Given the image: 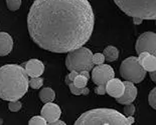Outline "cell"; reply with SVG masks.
Here are the masks:
<instances>
[{
	"label": "cell",
	"mask_w": 156,
	"mask_h": 125,
	"mask_svg": "<svg viewBox=\"0 0 156 125\" xmlns=\"http://www.w3.org/2000/svg\"><path fill=\"white\" fill-rule=\"evenodd\" d=\"M73 83H74L75 86H77L79 88H84L87 86L88 84V79L84 76H82V75H77V77L75 78L74 81H73Z\"/></svg>",
	"instance_id": "19"
},
{
	"label": "cell",
	"mask_w": 156,
	"mask_h": 125,
	"mask_svg": "<svg viewBox=\"0 0 156 125\" xmlns=\"http://www.w3.org/2000/svg\"><path fill=\"white\" fill-rule=\"evenodd\" d=\"M114 2L125 14L133 18L156 19V0H114Z\"/></svg>",
	"instance_id": "4"
},
{
	"label": "cell",
	"mask_w": 156,
	"mask_h": 125,
	"mask_svg": "<svg viewBox=\"0 0 156 125\" xmlns=\"http://www.w3.org/2000/svg\"><path fill=\"white\" fill-rule=\"evenodd\" d=\"M79 74H80V75H82V76L86 77V78H87V79L89 80V78H90L89 71H87V70H83V71H81V72H79Z\"/></svg>",
	"instance_id": "29"
},
{
	"label": "cell",
	"mask_w": 156,
	"mask_h": 125,
	"mask_svg": "<svg viewBox=\"0 0 156 125\" xmlns=\"http://www.w3.org/2000/svg\"><path fill=\"white\" fill-rule=\"evenodd\" d=\"M92 57V51L89 48L81 46V47L69 52L68 56L66 58V66L69 71H90L94 67Z\"/></svg>",
	"instance_id": "5"
},
{
	"label": "cell",
	"mask_w": 156,
	"mask_h": 125,
	"mask_svg": "<svg viewBox=\"0 0 156 125\" xmlns=\"http://www.w3.org/2000/svg\"><path fill=\"white\" fill-rule=\"evenodd\" d=\"M13 39L6 32H0V56H6L12 51Z\"/></svg>",
	"instance_id": "14"
},
{
	"label": "cell",
	"mask_w": 156,
	"mask_h": 125,
	"mask_svg": "<svg viewBox=\"0 0 156 125\" xmlns=\"http://www.w3.org/2000/svg\"><path fill=\"white\" fill-rule=\"evenodd\" d=\"M155 75H156L155 70H154V71H150V77H151V79L153 80L154 82L156 81V77H155Z\"/></svg>",
	"instance_id": "30"
},
{
	"label": "cell",
	"mask_w": 156,
	"mask_h": 125,
	"mask_svg": "<svg viewBox=\"0 0 156 125\" xmlns=\"http://www.w3.org/2000/svg\"><path fill=\"white\" fill-rule=\"evenodd\" d=\"M139 63L146 71H154L156 70V57L155 55L150 54L148 52H142L138 57Z\"/></svg>",
	"instance_id": "13"
},
{
	"label": "cell",
	"mask_w": 156,
	"mask_h": 125,
	"mask_svg": "<svg viewBox=\"0 0 156 125\" xmlns=\"http://www.w3.org/2000/svg\"><path fill=\"white\" fill-rule=\"evenodd\" d=\"M92 61L94 65H100L103 64L105 61V57L104 55L102 53H96V54H93V57H92Z\"/></svg>",
	"instance_id": "24"
},
{
	"label": "cell",
	"mask_w": 156,
	"mask_h": 125,
	"mask_svg": "<svg viewBox=\"0 0 156 125\" xmlns=\"http://www.w3.org/2000/svg\"><path fill=\"white\" fill-rule=\"evenodd\" d=\"M28 90V76L20 65L7 64L0 67V98L15 101Z\"/></svg>",
	"instance_id": "2"
},
{
	"label": "cell",
	"mask_w": 156,
	"mask_h": 125,
	"mask_svg": "<svg viewBox=\"0 0 156 125\" xmlns=\"http://www.w3.org/2000/svg\"><path fill=\"white\" fill-rule=\"evenodd\" d=\"M133 116L121 114L119 111L109 108H98L83 113L76 125H131L134 123Z\"/></svg>",
	"instance_id": "3"
},
{
	"label": "cell",
	"mask_w": 156,
	"mask_h": 125,
	"mask_svg": "<svg viewBox=\"0 0 156 125\" xmlns=\"http://www.w3.org/2000/svg\"><path fill=\"white\" fill-rule=\"evenodd\" d=\"M103 55H104V57H105V60H107L109 62H113L118 59L119 50L115 46H108V47L105 48Z\"/></svg>",
	"instance_id": "15"
},
{
	"label": "cell",
	"mask_w": 156,
	"mask_h": 125,
	"mask_svg": "<svg viewBox=\"0 0 156 125\" xmlns=\"http://www.w3.org/2000/svg\"><path fill=\"white\" fill-rule=\"evenodd\" d=\"M106 93H108L110 96L114 97V98H118L122 96V94L124 93V83L118 78H114L109 80L107 83H106Z\"/></svg>",
	"instance_id": "12"
},
{
	"label": "cell",
	"mask_w": 156,
	"mask_h": 125,
	"mask_svg": "<svg viewBox=\"0 0 156 125\" xmlns=\"http://www.w3.org/2000/svg\"><path fill=\"white\" fill-rule=\"evenodd\" d=\"M148 102L149 105L153 108V109H156V89L153 88L150 93H149V96H148Z\"/></svg>",
	"instance_id": "23"
},
{
	"label": "cell",
	"mask_w": 156,
	"mask_h": 125,
	"mask_svg": "<svg viewBox=\"0 0 156 125\" xmlns=\"http://www.w3.org/2000/svg\"><path fill=\"white\" fill-rule=\"evenodd\" d=\"M29 125H45L48 124L46 120L42 116H34L28 121Z\"/></svg>",
	"instance_id": "21"
},
{
	"label": "cell",
	"mask_w": 156,
	"mask_h": 125,
	"mask_svg": "<svg viewBox=\"0 0 156 125\" xmlns=\"http://www.w3.org/2000/svg\"><path fill=\"white\" fill-rule=\"evenodd\" d=\"M41 116L46 120V122H51L56 119H59L62 114L61 108L58 107V105H56L52 102H46L45 105L42 107L41 109Z\"/></svg>",
	"instance_id": "11"
},
{
	"label": "cell",
	"mask_w": 156,
	"mask_h": 125,
	"mask_svg": "<svg viewBox=\"0 0 156 125\" xmlns=\"http://www.w3.org/2000/svg\"><path fill=\"white\" fill-rule=\"evenodd\" d=\"M77 75H79V72L77 71H71V73H69L67 77H66V83H67L68 85L73 83V81H74V79L76 77H77Z\"/></svg>",
	"instance_id": "26"
},
{
	"label": "cell",
	"mask_w": 156,
	"mask_h": 125,
	"mask_svg": "<svg viewBox=\"0 0 156 125\" xmlns=\"http://www.w3.org/2000/svg\"><path fill=\"white\" fill-rule=\"evenodd\" d=\"M106 84H101V85H98V87L95 89V92L99 95H104L106 93Z\"/></svg>",
	"instance_id": "27"
},
{
	"label": "cell",
	"mask_w": 156,
	"mask_h": 125,
	"mask_svg": "<svg viewBox=\"0 0 156 125\" xmlns=\"http://www.w3.org/2000/svg\"><path fill=\"white\" fill-rule=\"evenodd\" d=\"M21 66L24 68L27 76H29L30 78L39 77L41 75H42L44 71V65L38 59H30L26 63L22 64Z\"/></svg>",
	"instance_id": "10"
},
{
	"label": "cell",
	"mask_w": 156,
	"mask_h": 125,
	"mask_svg": "<svg viewBox=\"0 0 156 125\" xmlns=\"http://www.w3.org/2000/svg\"><path fill=\"white\" fill-rule=\"evenodd\" d=\"M136 52L138 54L142 52H148L155 55L156 53V34L154 32H144L137 39L135 45Z\"/></svg>",
	"instance_id": "7"
},
{
	"label": "cell",
	"mask_w": 156,
	"mask_h": 125,
	"mask_svg": "<svg viewBox=\"0 0 156 125\" xmlns=\"http://www.w3.org/2000/svg\"><path fill=\"white\" fill-rule=\"evenodd\" d=\"M115 76V72L110 65L100 64L92 69V79L97 85L106 84Z\"/></svg>",
	"instance_id": "8"
},
{
	"label": "cell",
	"mask_w": 156,
	"mask_h": 125,
	"mask_svg": "<svg viewBox=\"0 0 156 125\" xmlns=\"http://www.w3.org/2000/svg\"><path fill=\"white\" fill-rule=\"evenodd\" d=\"M6 5L10 11H16L20 8L21 0H6Z\"/></svg>",
	"instance_id": "20"
},
{
	"label": "cell",
	"mask_w": 156,
	"mask_h": 125,
	"mask_svg": "<svg viewBox=\"0 0 156 125\" xmlns=\"http://www.w3.org/2000/svg\"><path fill=\"white\" fill-rule=\"evenodd\" d=\"M120 74L123 79L133 83H140L146 76V70L139 63L137 57L130 56L121 63Z\"/></svg>",
	"instance_id": "6"
},
{
	"label": "cell",
	"mask_w": 156,
	"mask_h": 125,
	"mask_svg": "<svg viewBox=\"0 0 156 125\" xmlns=\"http://www.w3.org/2000/svg\"><path fill=\"white\" fill-rule=\"evenodd\" d=\"M69 90H71V92L74 95H88L90 92L87 87L79 88L77 86H75L74 83L69 84Z\"/></svg>",
	"instance_id": "17"
},
{
	"label": "cell",
	"mask_w": 156,
	"mask_h": 125,
	"mask_svg": "<svg viewBox=\"0 0 156 125\" xmlns=\"http://www.w3.org/2000/svg\"><path fill=\"white\" fill-rule=\"evenodd\" d=\"M48 124H51V125H66V123L64 122V121H62V120H59V119L51 121V122H49Z\"/></svg>",
	"instance_id": "28"
},
{
	"label": "cell",
	"mask_w": 156,
	"mask_h": 125,
	"mask_svg": "<svg viewBox=\"0 0 156 125\" xmlns=\"http://www.w3.org/2000/svg\"><path fill=\"white\" fill-rule=\"evenodd\" d=\"M124 83L125 89H124V93L122 94V96L116 98L118 103L126 105L129 103H132L133 101L136 99V96H137V88L134 85L133 82L127 81L126 80Z\"/></svg>",
	"instance_id": "9"
},
{
	"label": "cell",
	"mask_w": 156,
	"mask_h": 125,
	"mask_svg": "<svg viewBox=\"0 0 156 125\" xmlns=\"http://www.w3.org/2000/svg\"><path fill=\"white\" fill-rule=\"evenodd\" d=\"M44 85V79L39 77H32L30 80H28V86H30L34 89H39Z\"/></svg>",
	"instance_id": "18"
},
{
	"label": "cell",
	"mask_w": 156,
	"mask_h": 125,
	"mask_svg": "<svg viewBox=\"0 0 156 125\" xmlns=\"http://www.w3.org/2000/svg\"><path fill=\"white\" fill-rule=\"evenodd\" d=\"M21 106L22 104L20 101L18 100H15V101H9V105H8V108L11 112H17L21 109Z\"/></svg>",
	"instance_id": "22"
},
{
	"label": "cell",
	"mask_w": 156,
	"mask_h": 125,
	"mask_svg": "<svg viewBox=\"0 0 156 125\" xmlns=\"http://www.w3.org/2000/svg\"><path fill=\"white\" fill-rule=\"evenodd\" d=\"M1 122H2V120H1V119H0V124H2Z\"/></svg>",
	"instance_id": "32"
},
{
	"label": "cell",
	"mask_w": 156,
	"mask_h": 125,
	"mask_svg": "<svg viewBox=\"0 0 156 125\" xmlns=\"http://www.w3.org/2000/svg\"><path fill=\"white\" fill-rule=\"evenodd\" d=\"M123 111H124V114L127 115V116H132L135 113V106L132 103L126 104Z\"/></svg>",
	"instance_id": "25"
},
{
	"label": "cell",
	"mask_w": 156,
	"mask_h": 125,
	"mask_svg": "<svg viewBox=\"0 0 156 125\" xmlns=\"http://www.w3.org/2000/svg\"><path fill=\"white\" fill-rule=\"evenodd\" d=\"M88 0H34L27 16L28 32L44 50L66 53L84 46L94 30Z\"/></svg>",
	"instance_id": "1"
},
{
	"label": "cell",
	"mask_w": 156,
	"mask_h": 125,
	"mask_svg": "<svg viewBox=\"0 0 156 125\" xmlns=\"http://www.w3.org/2000/svg\"><path fill=\"white\" fill-rule=\"evenodd\" d=\"M134 23L135 24H140V23L142 22V19L141 18H138V17H134Z\"/></svg>",
	"instance_id": "31"
},
{
	"label": "cell",
	"mask_w": 156,
	"mask_h": 125,
	"mask_svg": "<svg viewBox=\"0 0 156 125\" xmlns=\"http://www.w3.org/2000/svg\"><path fill=\"white\" fill-rule=\"evenodd\" d=\"M39 98L44 103L46 102H52L55 98V91L49 87L44 88L41 92H39Z\"/></svg>",
	"instance_id": "16"
}]
</instances>
